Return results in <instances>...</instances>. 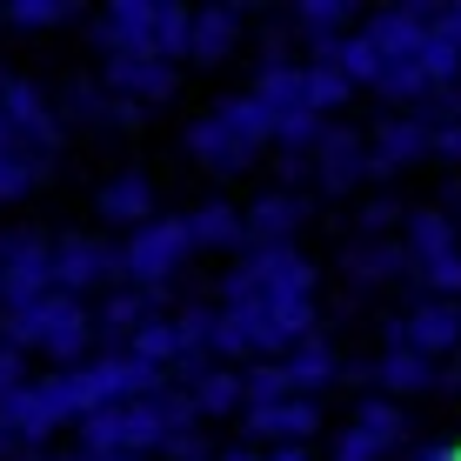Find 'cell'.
I'll list each match as a JSON object with an SVG mask.
<instances>
[{
  "label": "cell",
  "mask_w": 461,
  "mask_h": 461,
  "mask_svg": "<svg viewBox=\"0 0 461 461\" xmlns=\"http://www.w3.org/2000/svg\"><path fill=\"white\" fill-rule=\"evenodd\" d=\"M87 341H94V314L74 294H41L34 308L0 314V348H14V355H47L74 368V361H87Z\"/></svg>",
  "instance_id": "obj_1"
},
{
  "label": "cell",
  "mask_w": 461,
  "mask_h": 461,
  "mask_svg": "<svg viewBox=\"0 0 461 461\" xmlns=\"http://www.w3.org/2000/svg\"><path fill=\"white\" fill-rule=\"evenodd\" d=\"M228 301H314V261L288 248H248V261L221 281V308Z\"/></svg>",
  "instance_id": "obj_2"
},
{
  "label": "cell",
  "mask_w": 461,
  "mask_h": 461,
  "mask_svg": "<svg viewBox=\"0 0 461 461\" xmlns=\"http://www.w3.org/2000/svg\"><path fill=\"white\" fill-rule=\"evenodd\" d=\"M187 261H194V241H187V221L181 214H154L148 228H134V234H127V248H121L127 288H167Z\"/></svg>",
  "instance_id": "obj_3"
},
{
  "label": "cell",
  "mask_w": 461,
  "mask_h": 461,
  "mask_svg": "<svg viewBox=\"0 0 461 461\" xmlns=\"http://www.w3.org/2000/svg\"><path fill=\"white\" fill-rule=\"evenodd\" d=\"M81 428V455L101 461V455H161V435H167V415L154 402H127V408H94Z\"/></svg>",
  "instance_id": "obj_4"
},
{
  "label": "cell",
  "mask_w": 461,
  "mask_h": 461,
  "mask_svg": "<svg viewBox=\"0 0 461 461\" xmlns=\"http://www.w3.org/2000/svg\"><path fill=\"white\" fill-rule=\"evenodd\" d=\"M68 421H74V415H68V394H60L54 375H41V381L27 375L21 388L0 394V428H7L21 448H47V441H54Z\"/></svg>",
  "instance_id": "obj_5"
},
{
  "label": "cell",
  "mask_w": 461,
  "mask_h": 461,
  "mask_svg": "<svg viewBox=\"0 0 461 461\" xmlns=\"http://www.w3.org/2000/svg\"><path fill=\"white\" fill-rule=\"evenodd\" d=\"M41 294H54V254H47L41 234L14 228L0 234V308H34Z\"/></svg>",
  "instance_id": "obj_6"
},
{
  "label": "cell",
  "mask_w": 461,
  "mask_h": 461,
  "mask_svg": "<svg viewBox=\"0 0 461 461\" xmlns=\"http://www.w3.org/2000/svg\"><path fill=\"white\" fill-rule=\"evenodd\" d=\"M0 121H7L14 148H27L34 161H41V154H54V148H60V114L47 107L41 81H21V74H14V81L0 87Z\"/></svg>",
  "instance_id": "obj_7"
},
{
  "label": "cell",
  "mask_w": 461,
  "mask_h": 461,
  "mask_svg": "<svg viewBox=\"0 0 461 461\" xmlns=\"http://www.w3.org/2000/svg\"><path fill=\"white\" fill-rule=\"evenodd\" d=\"M388 348H408V355L435 361L461 348V301H415L408 314L388 321Z\"/></svg>",
  "instance_id": "obj_8"
},
{
  "label": "cell",
  "mask_w": 461,
  "mask_h": 461,
  "mask_svg": "<svg viewBox=\"0 0 461 461\" xmlns=\"http://www.w3.org/2000/svg\"><path fill=\"white\" fill-rule=\"evenodd\" d=\"M47 254H54V294H74V301L121 275V248L94 241V234H60V241H47Z\"/></svg>",
  "instance_id": "obj_9"
},
{
  "label": "cell",
  "mask_w": 461,
  "mask_h": 461,
  "mask_svg": "<svg viewBox=\"0 0 461 461\" xmlns=\"http://www.w3.org/2000/svg\"><path fill=\"white\" fill-rule=\"evenodd\" d=\"M101 87L114 94V101L161 107V101H174V87H181V68H167V60H154V54H114V60H101Z\"/></svg>",
  "instance_id": "obj_10"
},
{
  "label": "cell",
  "mask_w": 461,
  "mask_h": 461,
  "mask_svg": "<svg viewBox=\"0 0 461 461\" xmlns=\"http://www.w3.org/2000/svg\"><path fill=\"white\" fill-rule=\"evenodd\" d=\"M308 174L321 194H355L361 181H368V140L355 134V127H328L321 140H314L308 154Z\"/></svg>",
  "instance_id": "obj_11"
},
{
  "label": "cell",
  "mask_w": 461,
  "mask_h": 461,
  "mask_svg": "<svg viewBox=\"0 0 461 461\" xmlns=\"http://www.w3.org/2000/svg\"><path fill=\"white\" fill-rule=\"evenodd\" d=\"M428 140H435V121L428 114H388L368 134V174H402L428 161Z\"/></svg>",
  "instance_id": "obj_12"
},
{
  "label": "cell",
  "mask_w": 461,
  "mask_h": 461,
  "mask_svg": "<svg viewBox=\"0 0 461 461\" xmlns=\"http://www.w3.org/2000/svg\"><path fill=\"white\" fill-rule=\"evenodd\" d=\"M314 428H321V408L288 394V402H261L248 408V441H275V448H308Z\"/></svg>",
  "instance_id": "obj_13"
},
{
  "label": "cell",
  "mask_w": 461,
  "mask_h": 461,
  "mask_svg": "<svg viewBox=\"0 0 461 461\" xmlns=\"http://www.w3.org/2000/svg\"><path fill=\"white\" fill-rule=\"evenodd\" d=\"M428 27H435V7H421V0H408V7H388V14H375V21L361 27V34L375 41L381 68H388V60H415V54H421Z\"/></svg>",
  "instance_id": "obj_14"
},
{
  "label": "cell",
  "mask_w": 461,
  "mask_h": 461,
  "mask_svg": "<svg viewBox=\"0 0 461 461\" xmlns=\"http://www.w3.org/2000/svg\"><path fill=\"white\" fill-rule=\"evenodd\" d=\"M154 7H161V0H114V7H107L101 21L87 27V41L101 47L107 60H114V54H148V34H154Z\"/></svg>",
  "instance_id": "obj_15"
},
{
  "label": "cell",
  "mask_w": 461,
  "mask_h": 461,
  "mask_svg": "<svg viewBox=\"0 0 461 461\" xmlns=\"http://www.w3.org/2000/svg\"><path fill=\"white\" fill-rule=\"evenodd\" d=\"M308 221V201L294 187H275V194H254V208H241V228L254 248H288L294 228Z\"/></svg>",
  "instance_id": "obj_16"
},
{
  "label": "cell",
  "mask_w": 461,
  "mask_h": 461,
  "mask_svg": "<svg viewBox=\"0 0 461 461\" xmlns=\"http://www.w3.org/2000/svg\"><path fill=\"white\" fill-rule=\"evenodd\" d=\"M154 314H167V288H114L101 301V314H94V335H107L114 355H121L127 335H134L140 321H154Z\"/></svg>",
  "instance_id": "obj_17"
},
{
  "label": "cell",
  "mask_w": 461,
  "mask_h": 461,
  "mask_svg": "<svg viewBox=\"0 0 461 461\" xmlns=\"http://www.w3.org/2000/svg\"><path fill=\"white\" fill-rule=\"evenodd\" d=\"M241 27H248L241 7H201L194 21H187V60H201V68H221V60L241 47Z\"/></svg>",
  "instance_id": "obj_18"
},
{
  "label": "cell",
  "mask_w": 461,
  "mask_h": 461,
  "mask_svg": "<svg viewBox=\"0 0 461 461\" xmlns=\"http://www.w3.org/2000/svg\"><path fill=\"white\" fill-rule=\"evenodd\" d=\"M341 275H348V288H381V281L415 275V261H408L402 241H348L341 248Z\"/></svg>",
  "instance_id": "obj_19"
},
{
  "label": "cell",
  "mask_w": 461,
  "mask_h": 461,
  "mask_svg": "<svg viewBox=\"0 0 461 461\" xmlns=\"http://www.w3.org/2000/svg\"><path fill=\"white\" fill-rule=\"evenodd\" d=\"M281 375H288V394L314 402L321 388H335V381H341V355L321 335H308V341H294L288 355H281Z\"/></svg>",
  "instance_id": "obj_20"
},
{
  "label": "cell",
  "mask_w": 461,
  "mask_h": 461,
  "mask_svg": "<svg viewBox=\"0 0 461 461\" xmlns=\"http://www.w3.org/2000/svg\"><path fill=\"white\" fill-rule=\"evenodd\" d=\"M94 208H101L107 228H148V221H154V181H148L140 167H121L114 181L101 187V201H94Z\"/></svg>",
  "instance_id": "obj_21"
},
{
  "label": "cell",
  "mask_w": 461,
  "mask_h": 461,
  "mask_svg": "<svg viewBox=\"0 0 461 461\" xmlns=\"http://www.w3.org/2000/svg\"><path fill=\"white\" fill-rule=\"evenodd\" d=\"M402 248H408V261H415V267L441 261V254H455V248H461L455 214H448V208H408V221H402Z\"/></svg>",
  "instance_id": "obj_22"
},
{
  "label": "cell",
  "mask_w": 461,
  "mask_h": 461,
  "mask_svg": "<svg viewBox=\"0 0 461 461\" xmlns=\"http://www.w3.org/2000/svg\"><path fill=\"white\" fill-rule=\"evenodd\" d=\"M181 394H187V408H194V421H221V415H234V408H248L241 368H221V361H208Z\"/></svg>",
  "instance_id": "obj_23"
},
{
  "label": "cell",
  "mask_w": 461,
  "mask_h": 461,
  "mask_svg": "<svg viewBox=\"0 0 461 461\" xmlns=\"http://www.w3.org/2000/svg\"><path fill=\"white\" fill-rule=\"evenodd\" d=\"M368 381L388 394V402H402V394H428V388H435V361L408 355V348H388V355L368 368Z\"/></svg>",
  "instance_id": "obj_24"
},
{
  "label": "cell",
  "mask_w": 461,
  "mask_h": 461,
  "mask_svg": "<svg viewBox=\"0 0 461 461\" xmlns=\"http://www.w3.org/2000/svg\"><path fill=\"white\" fill-rule=\"evenodd\" d=\"M187 154H194L201 167H214V174H241V167L254 161V154H248V148H241V140H234V134H228V127H221L214 114L187 127Z\"/></svg>",
  "instance_id": "obj_25"
},
{
  "label": "cell",
  "mask_w": 461,
  "mask_h": 461,
  "mask_svg": "<svg viewBox=\"0 0 461 461\" xmlns=\"http://www.w3.org/2000/svg\"><path fill=\"white\" fill-rule=\"evenodd\" d=\"M187 241L194 248H241L248 228H241V208H228V201H201V208H187Z\"/></svg>",
  "instance_id": "obj_26"
},
{
  "label": "cell",
  "mask_w": 461,
  "mask_h": 461,
  "mask_svg": "<svg viewBox=\"0 0 461 461\" xmlns=\"http://www.w3.org/2000/svg\"><path fill=\"white\" fill-rule=\"evenodd\" d=\"M214 121L228 127V134L241 140L248 154H254V148H267V140H275V114H267V107L254 101V94H228V101L214 107Z\"/></svg>",
  "instance_id": "obj_27"
},
{
  "label": "cell",
  "mask_w": 461,
  "mask_h": 461,
  "mask_svg": "<svg viewBox=\"0 0 461 461\" xmlns=\"http://www.w3.org/2000/svg\"><path fill=\"white\" fill-rule=\"evenodd\" d=\"M121 355H134V361H148V368H174L181 361V335H174V314H154V321H140L134 335H127Z\"/></svg>",
  "instance_id": "obj_28"
},
{
  "label": "cell",
  "mask_w": 461,
  "mask_h": 461,
  "mask_svg": "<svg viewBox=\"0 0 461 461\" xmlns=\"http://www.w3.org/2000/svg\"><path fill=\"white\" fill-rule=\"evenodd\" d=\"M355 428L368 441H381V448H402L408 441V415H402V402H388V394H361L355 402Z\"/></svg>",
  "instance_id": "obj_29"
},
{
  "label": "cell",
  "mask_w": 461,
  "mask_h": 461,
  "mask_svg": "<svg viewBox=\"0 0 461 461\" xmlns=\"http://www.w3.org/2000/svg\"><path fill=\"white\" fill-rule=\"evenodd\" d=\"M187 21H194V14L181 7V0H161V7H154V34H148V54L154 60H187Z\"/></svg>",
  "instance_id": "obj_30"
},
{
  "label": "cell",
  "mask_w": 461,
  "mask_h": 461,
  "mask_svg": "<svg viewBox=\"0 0 461 461\" xmlns=\"http://www.w3.org/2000/svg\"><path fill=\"white\" fill-rule=\"evenodd\" d=\"M288 21H294V34H308L314 47H328V41L348 34V7H341V0H301Z\"/></svg>",
  "instance_id": "obj_31"
},
{
  "label": "cell",
  "mask_w": 461,
  "mask_h": 461,
  "mask_svg": "<svg viewBox=\"0 0 461 461\" xmlns=\"http://www.w3.org/2000/svg\"><path fill=\"white\" fill-rule=\"evenodd\" d=\"M301 94H308V114L328 121V107H348V94H355V87H348L328 60H301Z\"/></svg>",
  "instance_id": "obj_32"
},
{
  "label": "cell",
  "mask_w": 461,
  "mask_h": 461,
  "mask_svg": "<svg viewBox=\"0 0 461 461\" xmlns=\"http://www.w3.org/2000/svg\"><path fill=\"white\" fill-rule=\"evenodd\" d=\"M174 335H181V355H208V341H214V308H208V301L174 308ZM208 361H214V355H208Z\"/></svg>",
  "instance_id": "obj_33"
},
{
  "label": "cell",
  "mask_w": 461,
  "mask_h": 461,
  "mask_svg": "<svg viewBox=\"0 0 461 461\" xmlns=\"http://www.w3.org/2000/svg\"><path fill=\"white\" fill-rule=\"evenodd\" d=\"M328 134V121L321 114H308V107H294V114H275V140H281V154H314V140Z\"/></svg>",
  "instance_id": "obj_34"
},
{
  "label": "cell",
  "mask_w": 461,
  "mask_h": 461,
  "mask_svg": "<svg viewBox=\"0 0 461 461\" xmlns=\"http://www.w3.org/2000/svg\"><path fill=\"white\" fill-rule=\"evenodd\" d=\"M41 174H47V161H34L27 148H0V201H21Z\"/></svg>",
  "instance_id": "obj_35"
},
{
  "label": "cell",
  "mask_w": 461,
  "mask_h": 461,
  "mask_svg": "<svg viewBox=\"0 0 461 461\" xmlns=\"http://www.w3.org/2000/svg\"><path fill=\"white\" fill-rule=\"evenodd\" d=\"M375 94H388V101H428V94H435V87H428V74L415 68V60H388V68H381V81H375Z\"/></svg>",
  "instance_id": "obj_36"
},
{
  "label": "cell",
  "mask_w": 461,
  "mask_h": 461,
  "mask_svg": "<svg viewBox=\"0 0 461 461\" xmlns=\"http://www.w3.org/2000/svg\"><path fill=\"white\" fill-rule=\"evenodd\" d=\"M415 281H421V301H461V248L415 267Z\"/></svg>",
  "instance_id": "obj_37"
},
{
  "label": "cell",
  "mask_w": 461,
  "mask_h": 461,
  "mask_svg": "<svg viewBox=\"0 0 461 461\" xmlns=\"http://www.w3.org/2000/svg\"><path fill=\"white\" fill-rule=\"evenodd\" d=\"M7 21H14V27H27V34H47V27L74 21V0H14Z\"/></svg>",
  "instance_id": "obj_38"
},
{
  "label": "cell",
  "mask_w": 461,
  "mask_h": 461,
  "mask_svg": "<svg viewBox=\"0 0 461 461\" xmlns=\"http://www.w3.org/2000/svg\"><path fill=\"white\" fill-rule=\"evenodd\" d=\"M241 394H248V408L288 402V375H281V361H254V368H241Z\"/></svg>",
  "instance_id": "obj_39"
},
{
  "label": "cell",
  "mask_w": 461,
  "mask_h": 461,
  "mask_svg": "<svg viewBox=\"0 0 461 461\" xmlns=\"http://www.w3.org/2000/svg\"><path fill=\"white\" fill-rule=\"evenodd\" d=\"M68 114L87 121V127H107V121H114V94L94 87V81H74V87H68Z\"/></svg>",
  "instance_id": "obj_40"
},
{
  "label": "cell",
  "mask_w": 461,
  "mask_h": 461,
  "mask_svg": "<svg viewBox=\"0 0 461 461\" xmlns=\"http://www.w3.org/2000/svg\"><path fill=\"white\" fill-rule=\"evenodd\" d=\"M394 221H408V208L394 194H375V201H361V241H381V234L394 228Z\"/></svg>",
  "instance_id": "obj_41"
},
{
  "label": "cell",
  "mask_w": 461,
  "mask_h": 461,
  "mask_svg": "<svg viewBox=\"0 0 461 461\" xmlns=\"http://www.w3.org/2000/svg\"><path fill=\"white\" fill-rule=\"evenodd\" d=\"M161 455H167V461H208L201 421H187V428H167V435H161ZM161 455H154V461H161Z\"/></svg>",
  "instance_id": "obj_42"
},
{
  "label": "cell",
  "mask_w": 461,
  "mask_h": 461,
  "mask_svg": "<svg viewBox=\"0 0 461 461\" xmlns=\"http://www.w3.org/2000/svg\"><path fill=\"white\" fill-rule=\"evenodd\" d=\"M381 455H388V448H381V441H368L355 421H348L341 435H335V461H381Z\"/></svg>",
  "instance_id": "obj_43"
},
{
  "label": "cell",
  "mask_w": 461,
  "mask_h": 461,
  "mask_svg": "<svg viewBox=\"0 0 461 461\" xmlns=\"http://www.w3.org/2000/svg\"><path fill=\"white\" fill-rule=\"evenodd\" d=\"M428 154H441V161H461V121H435V140H428Z\"/></svg>",
  "instance_id": "obj_44"
},
{
  "label": "cell",
  "mask_w": 461,
  "mask_h": 461,
  "mask_svg": "<svg viewBox=\"0 0 461 461\" xmlns=\"http://www.w3.org/2000/svg\"><path fill=\"white\" fill-rule=\"evenodd\" d=\"M435 34L461 54V0H455V7H435Z\"/></svg>",
  "instance_id": "obj_45"
},
{
  "label": "cell",
  "mask_w": 461,
  "mask_h": 461,
  "mask_svg": "<svg viewBox=\"0 0 461 461\" xmlns=\"http://www.w3.org/2000/svg\"><path fill=\"white\" fill-rule=\"evenodd\" d=\"M21 381H27V355L0 348V394H7V388H21Z\"/></svg>",
  "instance_id": "obj_46"
},
{
  "label": "cell",
  "mask_w": 461,
  "mask_h": 461,
  "mask_svg": "<svg viewBox=\"0 0 461 461\" xmlns=\"http://www.w3.org/2000/svg\"><path fill=\"white\" fill-rule=\"evenodd\" d=\"M408 461H461V441H421L408 448Z\"/></svg>",
  "instance_id": "obj_47"
},
{
  "label": "cell",
  "mask_w": 461,
  "mask_h": 461,
  "mask_svg": "<svg viewBox=\"0 0 461 461\" xmlns=\"http://www.w3.org/2000/svg\"><path fill=\"white\" fill-rule=\"evenodd\" d=\"M261 461H314V455H308V448H267Z\"/></svg>",
  "instance_id": "obj_48"
},
{
  "label": "cell",
  "mask_w": 461,
  "mask_h": 461,
  "mask_svg": "<svg viewBox=\"0 0 461 461\" xmlns=\"http://www.w3.org/2000/svg\"><path fill=\"white\" fill-rule=\"evenodd\" d=\"M21 455H27V448H21V441L7 435V428H0V461H21Z\"/></svg>",
  "instance_id": "obj_49"
},
{
  "label": "cell",
  "mask_w": 461,
  "mask_h": 461,
  "mask_svg": "<svg viewBox=\"0 0 461 461\" xmlns=\"http://www.w3.org/2000/svg\"><path fill=\"white\" fill-rule=\"evenodd\" d=\"M221 461H261V455H254V448H234V455H221Z\"/></svg>",
  "instance_id": "obj_50"
},
{
  "label": "cell",
  "mask_w": 461,
  "mask_h": 461,
  "mask_svg": "<svg viewBox=\"0 0 461 461\" xmlns=\"http://www.w3.org/2000/svg\"><path fill=\"white\" fill-rule=\"evenodd\" d=\"M101 461H154V455H101Z\"/></svg>",
  "instance_id": "obj_51"
},
{
  "label": "cell",
  "mask_w": 461,
  "mask_h": 461,
  "mask_svg": "<svg viewBox=\"0 0 461 461\" xmlns=\"http://www.w3.org/2000/svg\"><path fill=\"white\" fill-rule=\"evenodd\" d=\"M0 21H7V7H0Z\"/></svg>",
  "instance_id": "obj_52"
}]
</instances>
